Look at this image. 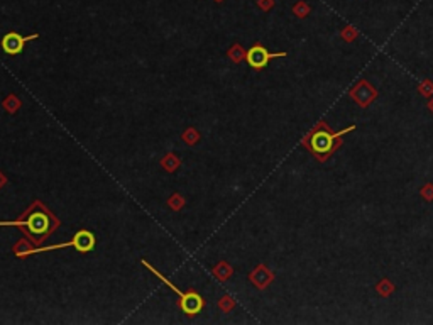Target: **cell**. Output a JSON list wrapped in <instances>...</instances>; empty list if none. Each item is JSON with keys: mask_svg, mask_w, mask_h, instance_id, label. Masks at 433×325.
<instances>
[{"mask_svg": "<svg viewBox=\"0 0 433 325\" xmlns=\"http://www.w3.org/2000/svg\"><path fill=\"white\" fill-rule=\"evenodd\" d=\"M354 129H355V125L352 124V125H349V127L339 130V132H333L327 122L320 121L318 124L307 134V137H303L301 144L307 146L308 151L312 153L320 162H325L333 153L339 151V148L344 144L342 136L349 134Z\"/></svg>", "mask_w": 433, "mask_h": 325, "instance_id": "1", "label": "cell"}, {"mask_svg": "<svg viewBox=\"0 0 433 325\" xmlns=\"http://www.w3.org/2000/svg\"><path fill=\"white\" fill-rule=\"evenodd\" d=\"M141 263H142V266L148 268L149 271L153 273L154 276H156V278H159V280L162 281V283L166 284V286H169L174 293H178V295L181 296V298H183V300H181V308H183V312H185L186 315H195V314H198V312H200L201 308H203V298H201V296L198 295V293H195V291L183 293V291H180L176 286H174L173 283H169V281L166 280L164 276H162L161 273L157 271V269H154L153 266H151V264H149L146 259H141Z\"/></svg>", "mask_w": 433, "mask_h": 325, "instance_id": "2", "label": "cell"}, {"mask_svg": "<svg viewBox=\"0 0 433 325\" xmlns=\"http://www.w3.org/2000/svg\"><path fill=\"white\" fill-rule=\"evenodd\" d=\"M70 245H75L80 252H88L95 247V236L88 231H80L77 232L73 241L70 243H63V244H56V245H44V247H38V249H31V251L22 252L21 256H29L34 254V252H44V251H53V249H65L70 247Z\"/></svg>", "mask_w": 433, "mask_h": 325, "instance_id": "3", "label": "cell"}, {"mask_svg": "<svg viewBox=\"0 0 433 325\" xmlns=\"http://www.w3.org/2000/svg\"><path fill=\"white\" fill-rule=\"evenodd\" d=\"M286 56V53H269L268 49H266L264 46H252L251 49L247 51V54H245V59H247V63L252 66L254 70H262L268 66V63L271 61V59L274 58H283Z\"/></svg>", "mask_w": 433, "mask_h": 325, "instance_id": "4", "label": "cell"}, {"mask_svg": "<svg viewBox=\"0 0 433 325\" xmlns=\"http://www.w3.org/2000/svg\"><path fill=\"white\" fill-rule=\"evenodd\" d=\"M349 95H351V98L357 105L365 109V107H369L377 98V90L367 80H360L349 92Z\"/></svg>", "mask_w": 433, "mask_h": 325, "instance_id": "5", "label": "cell"}, {"mask_svg": "<svg viewBox=\"0 0 433 325\" xmlns=\"http://www.w3.org/2000/svg\"><path fill=\"white\" fill-rule=\"evenodd\" d=\"M36 38H38V34L22 38V36H19L17 33H10V34H7L5 38L2 39V47H3V51H5L7 54L15 56V54L22 53L24 44H26L27 41H33V39H36Z\"/></svg>", "mask_w": 433, "mask_h": 325, "instance_id": "6", "label": "cell"}, {"mask_svg": "<svg viewBox=\"0 0 433 325\" xmlns=\"http://www.w3.org/2000/svg\"><path fill=\"white\" fill-rule=\"evenodd\" d=\"M273 280H274V275L266 266H257L251 273V281H252L254 284H256L257 288H261V290H262V288L268 286V284L271 283Z\"/></svg>", "mask_w": 433, "mask_h": 325, "instance_id": "7", "label": "cell"}, {"mask_svg": "<svg viewBox=\"0 0 433 325\" xmlns=\"http://www.w3.org/2000/svg\"><path fill=\"white\" fill-rule=\"evenodd\" d=\"M394 290H396L394 283H393V281H389L388 278L381 280L379 283L376 284V291L379 293L381 296H384V298H386V296H389V295H393V293H394Z\"/></svg>", "mask_w": 433, "mask_h": 325, "instance_id": "8", "label": "cell"}, {"mask_svg": "<svg viewBox=\"0 0 433 325\" xmlns=\"http://www.w3.org/2000/svg\"><path fill=\"white\" fill-rule=\"evenodd\" d=\"M340 38H342L345 42H352V41H355V39L359 38V31H357L355 27H352V26H345L344 29L340 31Z\"/></svg>", "mask_w": 433, "mask_h": 325, "instance_id": "9", "label": "cell"}, {"mask_svg": "<svg viewBox=\"0 0 433 325\" xmlns=\"http://www.w3.org/2000/svg\"><path fill=\"white\" fill-rule=\"evenodd\" d=\"M418 93L422 95V97H427V98L433 97V81L430 80V78H425V80L420 83Z\"/></svg>", "mask_w": 433, "mask_h": 325, "instance_id": "10", "label": "cell"}, {"mask_svg": "<svg viewBox=\"0 0 433 325\" xmlns=\"http://www.w3.org/2000/svg\"><path fill=\"white\" fill-rule=\"evenodd\" d=\"M293 14L300 19H305L310 14V5L307 2H303V0H300V2L295 3V7H293Z\"/></svg>", "mask_w": 433, "mask_h": 325, "instance_id": "11", "label": "cell"}, {"mask_svg": "<svg viewBox=\"0 0 433 325\" xmlns=\"http://www.w3.org/2000/svg\"><path fill=\"white\" fill-rule=\"evenodd\" d=\"M420 195H422L427 202H433V183L423 185L422 190H420Z\"/></svg>", "mask_w": 433, "mask_h": 325, "instance_id": "12", "label": "cell"}, {"mask_svg": "<svg viewBox=\"0 0 433 325\" xmlns=\"http://www.w3.org/2000/svg\"><path fill=\"white\" fill-rule=\"evenodd\" d=\"M230 54H232V59H234V61H240L242 58H245V54H247V53H244L240 46H236L232 51H230Z\"/></svg>", "mask_w": 433, "mask_h": 325, "instance_id": "13", "label": "cell"}, {"mask_svg": "<svg viewBox=\"0 0 433 325\" xmlns=\"http://www.w3.org/2000/svg\"><path fill=\"white\" fill-rule=\"evenodd\" d=\"M232 307H234L232 298H230V296H224V298H222V302H220V308H225V310H229V308H232Z\"/></svg>", "mask_w": 433, "mask_h": 325, "instance_id": "14", "label": "cell"}, {"mask_svg": "<svg viewBox=\"0 0 433 325\" xmlns=\"http://www.w3.org/2000/svg\"><path fill=\"white\" fill-rule=\"evenodd\" d=\"M257 3H259V7L262 10H269L274 5V0H259Z\"/></svg>", "mask_w": 433, "mask_h": 325, "instance_id": "15", "label": "cell"}, {"mask_svg": "<svg viewBox=\"0 0 433 325\" xmlns=\"http://www.w3.org/2000/svg\"><path fill=\"white\" fill-rule=\"evenodd\" d=\"M428 110L433 114V97H430V100H428Z\"/></svg>", "mask_w": 433, "mask_h": 325, "instance_id": "16", "label": "cell"}]
</instances>
